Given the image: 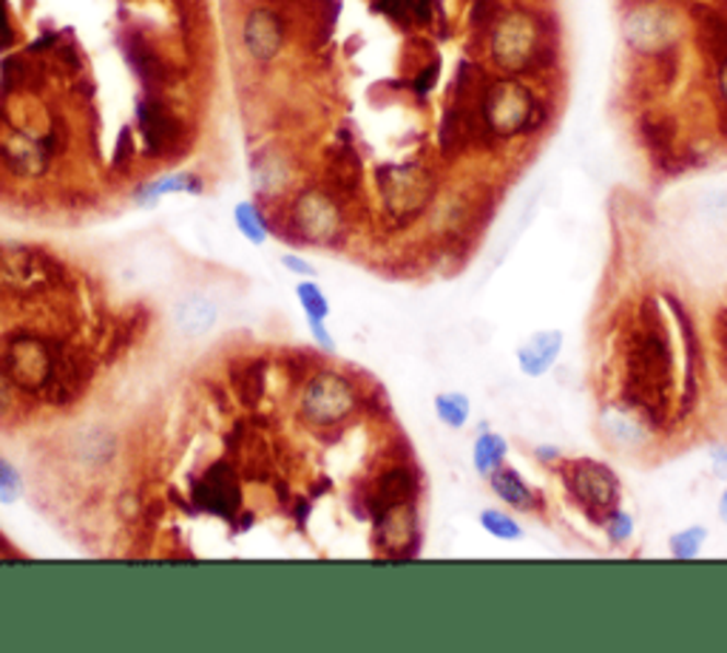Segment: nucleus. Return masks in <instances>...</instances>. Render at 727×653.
Instances as JSON below:
<instances>
[{"label": "nucleus", "instance_id": "29", "mask_svg": "<svg viewBox=\"0 0 727 653\" xmlns=\"http://www.w3.org/2000/svg\"><path fill=\"white\" fill-rule=\"evenodd\" d=\"M310 330H313V339L322 344L324 350H330V353H336V341L330 339L327 326H324V321H308Z\"/></svg>", "mask_w": 727, "mask_h": 653}, {"label": "nucleus", "instance_id": "32", "mask_svg": "<svg viewBox=\"0 0 727 653\" xmlns=\"http://www.w3.org/2000/svg\"><path fill=\"white\" fill-rule=\"evenodd\" d=\"M719 517L727 523V489H725V494H722V501H719Z\"/></svg>", "mask_w": 727, "mask_h": 653}, {"label": "nucleus", "instance_id": "7", "mask_svg": "<svg viewBox=\"0 0 727 653\" xmlns=\"http://www.w3.org/2000/svg\"><path fill=\"white\" fill-rule=\"evenodd\" d=\"M483 112H486V123H489L497 134H518L520 128H526V123L532 119L534 100L523 85L497 83L492 85V91L486 94Z\"/></svg>", "mask_w": 727, "mask_h": 653}, {"label": "nucleus", "instance_id": "12", "mask_svg": "<svg viewBox=\"0 0 727 653\" xmlns=\"http://www.w3.org/2000/svg\"><path fill=\"white\" fill-rule=\"evenodd\" d=\"M137 119H140L146 151L151 153V157H162V153L171 148V142L176 139V134H180L176 119L171 117V114L165 112V105L154 98L142 100L140 108H137Z\"/></svg>", "mask_w": 727, "mask_h": 653}, {"label": "nucleus", "instance_id": "16", "mask_svg": "<svg viewBox=\"0 0 727 653\" xmlns=\"http://www.w3.org/2000/svg\"><path fill=\"white\" fill-rule=\"evenodd\" d=\"M415 494V474L404 466H395L390 472H384L378 478L376 489L370 494V508L372 517L384 515L386 508L401 506V503H409Z\"/></svg>", "mask_w": 727, "mask_h": 653}, {"label": "nucleus", "instance_id": "10", "mask_svg": "<svg viewBox=\"0 0 727 653\" xmlns=\"http://www.w3.org/2000/svg\"><path fill=\"white\" fill-rule=\"evenodd\" d=\"M242 43H245V51L256 64H270L285 49V23L273 9H251L245 26H242Z\"/></svg>", "mask_w": 727, "mask_h": 653}, {"label": "nucleus", "instance_id": "30", "mask_svg": "<svg viewBox=\"0 0 727 653\" xmlns=\"http://www.w3.org/2000/svg\"><path fill=\"white\" fill-rule=\"evenodd\" d=\"M12 387L9 376H0V412H7L12 406Z\"/></svg>", "mask_w": 727, "mask_h": 653}, {"label": "nucleus", "instance_id": "23", "mask_svg": "<svg viewBox=\"0 0 727 653\" xmlns=\"http://www.w3.org/2000/svg\"><path fill=\"white\" fill-rule=\"evenodd\" d=\"M481 526L486 528L492 537H497V540H520V537H523V528L518 526V520L504 515V512H497V508H486V512H483Z\"/></svg>", "mask_w": 727, "mask_h": 653}, {"label": "nucleus", "instance_id": "31", "mask_svg": "<svg viewBox=\"0 0 727 653\" xmlns=\"http://www.w3.org/2000/svg\"><path fill=\"white\" fill-rule=\"evenodd\" d=\"M435 75H438V66H429V69L418 77V83H415V89H418L420 94H427V91L432 89V83H435Z\"/></svg>", "mask_w": 727, "mask_h": 653}, {"label": "nucleus", "instance_id": "25", "mask_svg": "<svg viewBox=\"0 0 727 653\" xmlns=\"http://www.w3.org/2000/svg\"><path fill=\"white\" fill-rule=\"evenodd\" d=\"M702 542H705V528H685V531L673 535L671 554L677 560H693V557L700 554Z\"/></svg>", "mask_w": 727, "mask_h": 653}, {"label": "nucleus", "instance_id": "9", "mask_svg": "<svg viewBox=\"0 0 727 653\" xmlns=\"http://www.w3.org/2000/svg\"><path fill=\"white\" fill-rule=\"evenodd\" d=\"M191 497H194L196 506L203 508V512L231 520L236 515L239 501H242L236 472L228 463H214L203 478L196 480L194 489H191Z\"/></svg>", "mask_w": 727, "mask_h": 653}, {"label": "nucleus", "instance_id": "15", "mask_svg": "<svg viewBox=\"0 0 727 653\" xmlns=\"http://www.w3.org/2000/svg\"><path fill=\"white\" fill-rule=\"evenodd\" d=\"M219 319V307L208 299V296H199V293H188L182 296L174 305V324L182 335H205L214 330Z\"/></svg>", "mask_w": 727, "mask_h": 653}, {"label": "nucleus", "instance_id": "4", "mask_svg": "<svg viewBox=\"0 0 727 653\" xmlns=\"http://www.w3.org/2000/svg\"><path fill=\"white\" fill-rule=\"evenodd\" d=\"M378 188L390 214L404 219L427 208L435 194V182L418 165H392L378 174Z\"/></svg>", "mask_w": 727, "mask_h": 653}, {"label": "nucleus", "instance_id": "24", "mask_svg": "<svg viewBox=\"0 0 727 653\" xmlns=\"http://www.w3.org/2000/svg\"><path fill=\"white\" fill-rule=\"evenodd\" d=\"M236 390H239V398H242L247 406H253V403L265 396V369H262V364H253V367H247L245 373H242V378H239V383H236Z\"/></svg>", "mask_w": 727, "mask_h": 653}, {"label": "nucleus", "instance_id": "6", "mask_svg": "<svg viewBox=\"0 0 727 653\" xmlns=\"http://www.w3.org/2000/svg\"><path fill=\"white\" fill-rule=\"evenodd\" d=\"M538 46V28H534V21L529 14H509V18L495 28L492 49H495V60L504 66V69L518 71L532 64Z\"/></svg>", "mask_w": 727, "mask_h": 653}, {"label": "nucleus", "instance_id": "13", "mask_svg": "<svg viewBox=\"0 0 727 653\" xmlns=\"http://www.w3.org/2000/svg\"><path fill=\"white\" fill-rule=\"evenodd\" d=\"M378 546L386 554H404L409 542L418 540V526H415V508L409 503L386 508L384 515L376 517Z\"/></svg>", "mask_w": 727, "mask_h": 653}, {"label": "nucleus", "instance_id": "19", "mask_svg": "<svg viewBox=\"0 0 727 653\" xmlns=\"http://www.w3.org/2000/svg\"><path fill=\"white\" fill-rule=\"evenodd\" d=\"M233 222H236L239 233L251 244H265L267 237H270L265 216H262V210L253 202H239L236 208H233Z\"/></svg>", "mask_w": 727, "mask_h": 653}, {"label": "nucleus", "instance_id": "21", "mask_svg": "<svg viewBox=\"0 0 727 653\" xmlns=\"http://www.w3.org/2000/svg\"><path fill=\"white\" fill-rule=\"evenodd\" d=\"M435 415L441 417L449 429H461L469 421V398L461 392H443L435 398Z\"/></svg>", "mask_w": 727, "mask_h": 653}, {"label": "nucleus", "instance_id": "28", "mask_svg": "<svg viewBox=\"0 0 727 653\" xmlns=\"http://www.w3.org/2000/svg\"><path fill=\"white\" fill-rule=\"evenodd\" d=\"M281 264H285L290 273H299L301 278H313L315 276L313 264H310L308 259L296 256V253H287V256H281Z\"/></svg>", "mask_w": 727, "mask_h": 653}, {"label": "nucleus", "instance_id": "33", "mask_svg": "<svg viewBox=\"0 0 727 653\" xmlns=\"http://www.w3.org/2000/svg\"><path fill=\"white\" fill-rule=\"evenodd\" d=\"M722 85H725V94H727V69H725V75H722Z\"/></svg>", "mask_w": 727, "mask_h": 653}, {"label": "nucleus", "instance_id": "20", "mask_svg": "<svg viewBox=\"0 0 727 653\" xmlns=\"http://www.w3.org/2000/svg\"><path fill=\"white\" fill-rule=\"evenodd\" d=\"M504 458H506V440L500 438V435H495V432H486V435H481V438L475 440V452H472V460H475V469L481 474L489 478L497 466L504 463Z\"/></svg>", "mask_w": 727, "mask_h": 653}, {"label": "nucleus", "instance_id": "18", "mask_svg": "<svg viewBox=\"0 0 727 653\" xmlns=\"http://www.w3.org/2000/svg\"><path fill=\"white\" fill-rule=\"evenodd\" d=\"M203 191V182L196 180V176L191 174H171V176H162V180L151 182V185H146V188L140 191V205H154L160 196H169V194H199Z\"/></svg>", "mask_w": 727, "mask_h": 653}, {"label": "nucleus", "instance_id": "27", "mask_svg": "<svg viewBox=\"0 0 727 653\" xmlns=\"http://www.w3.org/2000/svg\"><path fill=\"white\" fill-rule=\"evenodd\" d=\"M605 531H609V537L614 542H625L631 537V531H634V520L616 508V512H611V515L605 517Z\"/></svg>", "mask_w": 727, "mask_h": 653}, {"label": "nucleus", "instance_id": "5", "mask_svg": "<svg viewBox=\"0 0 727 653\" xmlns=\"http://www.w3.org/2000/svg\"><path fill=\"white\" fill-rule=\"evenodd\" d=\"M55 367V350L35 335H14L7 347V376L26 392L46 390Z\"/></svg>", "mask_w": 727, "mask_h": 653}, {"label": "nucleus", "instance_id": "26", "mask_svg": "<svg viewBox=\"0 0 727 653\" xmlns=\"http://www.w3.org/2000/svg\"><path fill=\"white\" fill-rule=\"evenodd\" d=\"M23 492V480L9 460L0 458V503H14Z\"/></svg>", "mask_w": 727, "mask_h": 653}, {"label": "nucleus", "instance_id": "22", "mask_svg": "<svg viewBox=\"0 0 727 653\" xmlns=\"http://www.w3.org/2000/svg\"><path fill=\"white\" fill-rule=\"evenodd\" d=\"M296 296H299V305L308 316V321H327L330 316V301L324 299L322 287L315 285L313 278H304L299 287H296Z\"/></svg>", "mask_w": 727, "mask_h": 653}, {"label": "nucleus", "instance_id": "8", "mask_svg": "<svg viewBox=\"0 0 727 653\" xmlns=\"http://www.w3.org/2000/svg\"><path fill=\"white\" fill-rule=\"evenodd\" d=\"M293 222L304 239L327 244L342 230V210L322 191H304L293 205Z\"/></svg>", "mask_w": 727, "mask_h": 653}, {"label": "nucleus", "instance_id": "17", "mask_svg": "<svg viewBox=\"0 0 727 653\" xmlns=\"http://www.w3.org/2000/svg\"><path fill=\"white\" fill-rule=\"evenodd\" d=\"M489 483H492V489H495L497 497H500L504 503H509V506L523 508V512H532V508H538V497H534V492L529 489V483H526V480L520 478L515 469L497 466L495 472L489 474Z\"/></svg>", "mask_w": 727, "mask_h": 653}, {"label": "nucleus", "instance_id": "1", "mask_svg": "<svg viewBox=\"0 0 727 653\" xmlns=\"http://www.w3.org/2000/svg\"><path fill=\"white\" fill-rule=\"evenodd\" d=\"M628 381L636 401L657 410L662 390L671 383V347L659 316H643L628 347Z\"/></svg>", "mask_w": 727, "mask_h": 653}, {"label": "nucleus", "instance_id": "11", "mask_svg": "<svg viewBox=\"0 0 727 653\" xmlns=\"http://www.w3.org/2000/svg\"><path fill=\"white\" fill-rule=\"evenodd\" d=\"M85 381H89V364L83 355L55 353V367H51V378L46 383V396L51 403L64 406L83 392Z\"/></svg>", "mask_w": 727, "mask_h": 653}, {"label": "nucleus", "instance_id": "2", "mask_svg": "<svg viewBox=\"0 0 727 653\" xmlns=\"http://www.w3.org/2000/svg\"><path fill=\"white\" fill-rule=\"evenodd\" d=\"M566 486L574 503L595 520H605L620 503V480L609 466L597 460H577L568 466Z\"/></svg>", "mask_w": 727, "mask_h": 653}, {"label": "nucleus", "instance_id": "14", "mask_svg": "<svg viewBox=\"0 0 727 653\" xmlns=\"http://www.w3.org/2000/svg\"><path fill=\"white\" fill-rule=\"evenodd\" d=\"M559 350H563V333H559V330L534 333L532 339L518 350L520 369H523L529 378L545 376V373L554 367V362H557Z\"/></svg>", "mask_w": 727, "mask_h": 653}, {"label": "nucleus", "instance_id": "3", "mask_svg": "<svg viewBox=\"0 0 727 653\" xmlns=\"http://www.w3.org/2000/svg\"><path fill=\"white\" fill-rule=\"evenodd\" d=\"M353 410H356V390L338 373H319L301 396V417L315 429L342 424Z\"/></svg>", "mask_w": 727, "mask_h": 653}]
</instances>
